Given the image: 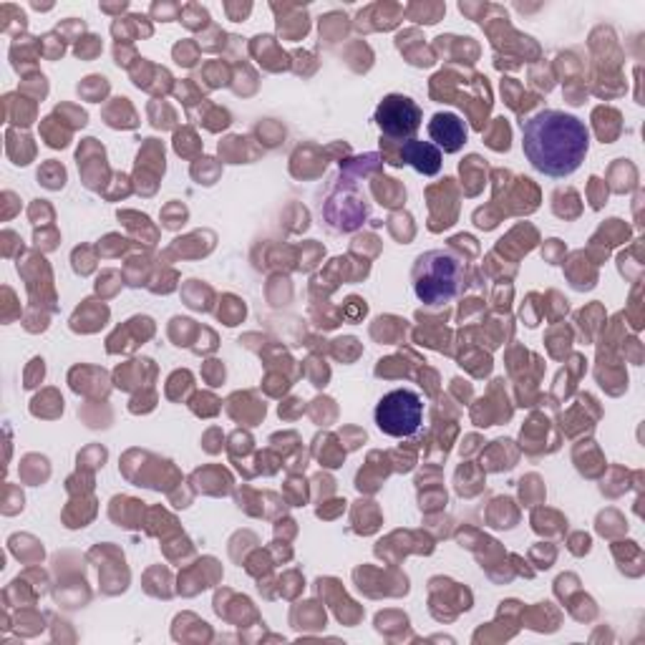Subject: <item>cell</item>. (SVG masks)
I'll use <instances>...</instances> for the list:
<instances>
[{"instance_id":"1","label":"cell","mask_w":645,"mask_h":645,"mask_svg":"<svg viewBox=\"0 0 645 645\" xmlns=\"http://www.w3.org/2000/svg\"><path fill=\"white\" fill-rule=\"evenodd\" d=\"M590 149L588 126L572 114L547 111L522 121V151L537 172L564 179L580 169Z\"/></svg>"},{"instance_id":"2","label":"cell","mask_w":645,"mask_h":645,"mask_svg":"<svg viewBox=\"0 0 645 645\" xmlns=\"http://www.w3.org/2000/svg\"><path fill=\"white\" fill-rule=\"evenodd\" d=\"M464 283L459 257L444 250L423 252L414 265V290L416 298L426 305H444L456 298Z\"/></svg>"},{"instance_id":"3","label":"cell","mask_w":645,"mask_h":645,"mask_svg":"<svg viewBox=\"0 0 645 645\" xmlns=\"http://www.w3.org/2000/svg\"><path fill=\"white\" fill-rule=\"evenodd\" d=\"M423 421V401L416 391L396 388L386 393L376 406V423L383 434L393 439H409L414 436Z\"/></svg>"},{"instance_id":"4","label":"cell","mask_w":645,"mask_h":645,"mask_svg":"<svg viewBox=\"0 0 645 645\" xmlns=\"http://www.w3.org/2000/svg\"><path fill=\"white\" fill-rule=\"evenodd\" d=\"M376 124H379V129L383 131V137L388 142L411 139L421 126V109L409 96L391 93L376 109Z\"/></svg>"},{"instance_id":"5","label":"cell","mask_w":645,"mask_h":645,"mask_svg":"<svg viewBox=\"0 0 645 645\" xmlns=\"http://www.w3.org/2000/svg\"><path fill=\"white\" fill-rule=\"evenodd\" d=\"M428 137L434 139L436 149H444L447 154L459 151L466 142V126L456 114H434L428 121Z\"/></svg>"},{"instance_id":"6","label":"cell","mask_w":645,"mask_h":645,"mask_svg":"<svg viewBox=\"0 0 645 645\" xmlns=\"http://www.w3.org/2000/svg\"><path fill=\"white\" fill-rule=\"evenodd\" d=\"M401 164H411L416 172L434 177L441 169V151L436 149L431 142H419V139H409L401 147Z\"/></svg>"},{"instance_id":"7","label":"cell","mask_w":645,"mask_h":645,"mask_svg":"<svg viewBox=\"0 0 645 645\" xmlns=\"http://www.w3.org/2000/svg\"><path fill=\"white\" fill-rule=\"evenodd\" d=\"M403 13H409V18L416 23H439V18L447 13V6L441 3H414Z\"/></svg>"},{"instance_id":"8","label":"cell","mask_w":645,"mask_h":645,"mask_svg":"<svg viewBox=\"0 0 645 645\" xmlns=\"http://www.w3.org/2000/svg\"><path fill=\"white\" fill-rule=\"evenodd\" d=\"M179 20L184 25H189V28H202V25L210 20V13H207L202 6H194V3H189V6H182Z\"/></svg>"},{"instance_id":"9","label":"cell","mask_w":645,"mask_h":645,"mask_svg":"<svg viewBox=\"0 0 645 645\" xmlns=\"http://www.w3.org/2000/svg\"><path fill=\"white\" fill-rule=\"evenodd\" d=\"M179 6H174V3H154L151 6V15H154L156 20H177L179 18Z\"/></svg>"},{"instance_id":"10","label":"cell","mask_w":645,"mask_h":645,"mask_svg":"<svg viewBox=\"0 0 645 645\" xmlns=\"http://www.w3.org/2000/svg\"><path fill=\"white\" fill-rule=\"evenodd\" d=\"M101 50V41L96 36H88L83 43L76 46V56L79 58H93Z\"/></svg>"},{"instance_id":"11","label":"cell","mask_w":645,"mask_h":645,"mask_svg":"<svg viewBox=\"0 0 645 645\" xmlns=\"http://www.w3.org/2000/svg\"><path fill=\"white\" fill-rule=\"evenodd\" d=\"M174 56H177V63L182 66H194V58H197V48L192 43H179L174 48Z\"/></svg>"},{"instance_id":"12","label":"cell","mask_w":645,"mask_h":645,"mask_svg":"<svg viewBox=\"0 0 645 645\" xmlns=\"http://www.w3.org/2000/svg\"><path fill=\"white\" fill-rule=\"evenodd\" d=\"M348 315H351V320H358V318L366 315V303L358 298H351L348 300Z\"/></svg>"},{"instance_id":"13","label":"cell","mask_w":645,"mask_h":645,"mask_svg":"<svg viewBox=\"0 0 645 645\" xmlns=\"http://www.w3.org/2000/svg\"><path fill=\"white\" fill-rule=\"evenodd\" d=\"M224 11L230 13V18H232V20H242V18H247V15H250L252 6H250V3H245L242 8H237V6H232V3H227V6H224Z\"/></svg>"},{"instance_id":"14","label":"cell","mask_w":645,"mask_h":645,"mask_svg":"<svg viewBox=\"0 0 645 645\" xmlns=\"http://www.w3.org/2000/svg\"><path fill=\"white\" fill-rule=\"evenodd\" d=\"M101 11H106V13H116V11H126V3H121V6H101Z\"/></svg>"}]
</instances>
